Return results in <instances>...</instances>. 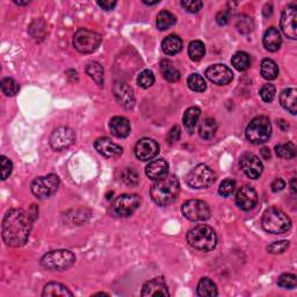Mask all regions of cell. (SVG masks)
Listing matches in <instances>:
<instances>
[{"instance_id":"1","label":"cell","mask_w":297,"mask_h":297,"mask_svg":"<svg viewBox=\"0 0 297 297\" xmlns=\"http://www.w3.org/2000/svg\"><path fill=\"white\" fill-rule=\"evenodd\" d=\"M32 217L23 209L8 210L3 219V239L10 247L23 246L29 238Z\"/></svg>"},{"instance_id":"2","label":"cell","mask_w":297,"mask_h":297,"mask_svg":"<svg viewBox=\"0 0 297 297\" xmlns=\"http://www.w3.org/2000/svg\"><path fill=\"white\" fill-rule=\"evenodd\" d=\"M179 192H180V184L177 177L166 174L154 181L150 189V195L158 206H168L177 200Z\"/></svg>"},{"instance_id":"3","label":"cell","mask_w":297,"mask_h":297,"mask_svg":"<svg viewBox=\"0 0 297 297\" xmlns=\"http://www.w3.org/2000/svg\"><path fill=\"white\" fill-rule=\"evenodd\" d=\"M187 242L195 250L209 252L216 247L217 236L214 229H211L209 225L200 224L188 231Z\"/></svg>"},{"instance_id":"4","label":"cell","mask_w":297,"mask_h":297,"mask_svg":"<svg viewBox=\"0 0 297 297\" xmlns=\"http://www.w3.org/2000/svg\"><path fill=\"white\" fill-rule=\"evenodd\" d=\"M261 224L267 233L281 235L290 230L291 221L281 209L268 208L262 215Z\"/></svg>"},{"instance_id":"5","label":"cell","mask_w":297,"mask_h":297,"mask_svg":"<svg viewBox=\"0 0 297 297\" xmlns=\"http://www.w3.org/2000/svg\"><path fill=\"white\" fill-rule=\"evenodd\" d=\"M76 262V255L69 250H55L46 253L41 259V265L49 271H64Z\"/></svg>"},{"instance_id":"6","label":"cell","mask_w":297,"mask_h":297,"mask_svg":"<svg viewBox=\"0 0 297 297\" xmlns=\"http://www.w3.org/2000/svg\"><path fill=\"white\" fill-rule=\"evenodd\" d=\"M272 135L271 121L266 116H258L250 122L246 128V138L253 144H262Z\"/></svg>"},{"instance_id":"7","label":"cell","mask_w":297,"mask_h":297,"mask_svg":"<svg viewBox=\"0 0 297 297\" xmlns=\"http://www.w3.org/2000/svg\"><path fill=\"white\" fill-rule=\"evenodd\" d=\"M101 36L95 31L80 28L73 36V46L81 54H91L99 48Z\"/></svg>"},{"instance_id":"8","label":"cell","mask_w":297,"mask_h":297,"mask_svg":"<svg viewBox=\"0 0 297 297\" xmlns=\"http://www.w3.org/2000/svg\"><path fill=\"white\" fill-rule=\"evenodd\" d=\"M215 173L208 166L200 164L190 171L186 177L187 185L195 189L208 188L209 186L214 184Z\"/></svg>"},{"instance_id":"9","label":"cell","mask_w":297,"mask_h":297,"mask_svg":"<svg viewBox=\"0 0 297 297\" xmlns=\"http://www.w3.org/2000/svg\"><path fill=\"white\" fill-rule=\"evenodd\" d=\"M59 187V178L56 174H48L46 177L36 178L31 182V193L40 200H46L54 195Z\"/></svg>"},{"instance_id":"10","label":"cell","mask_w":297,"mask_h":297,"mask_svg":"<svg viewBox=\"0 0 297 297\" xmlns=\"http://www.w3.org/2000/svg\"><path fill=\"white\" fill-rule=\"evenodd\" d=\"M141 205L137 194H123L116 199L112 205V214L116 217H129L135 213Z\"/></svg>"},{"instance_id":"11","label":"cell","mask_w":297,"mask_h":297,"mask_svg":"<svg viewBox=\"0 0 297 297\" xmlns=\"http://www.w3.org/2000/svg\"><path fill=\"white\" fill-rule=\"evenodd\" d=\"M182 214L192 222H205L210 217V208L201 200H188L182 205Z\"/></svg>"},{"instance_id":"12","label":"cell","mask_w":297,"mask_h":297,"mask_svg":"<svg viewBox=\"0 0 297 297\" xmlns=\"http://www.w3.org/2000/svg\"><path fill=\"white\" fill-rule=\"evenodd\" d=\"M76 141V134L71 128L60 127L54 130L50 136V146L55 151H62L68 149Z\"/></svg>"},{"instance_id":"13","label":"cell","mask_w":297,"mask_h":297,"mask_svg":"<svg viewBox=\"0 0 297 297\" xmlns=\"http://www.w3.org/2000/svg\"><path fill=\"white\" fill-rule=\"evenodd\" d=\"M281 29L283 34L291 40L297 39V6L290 4L282 11Z\"/></svg>"},{"instance_id":"14","label":"cell","mask_w":297,"mask_h":297,"mask_svg":"<svg viewBox=\"0 0 297 297\" xmlns=\"http://www.w3.org/2000/svg\"><path fill=\"white\" fill-rule=\"evenodd\" d=\"M243 173L250 179H258L262 173V162L260 158L253 153L243 154L239 161Z\"/></svg>"},{"instance_id":"15","label":"cell","mask_w":297,"mask_h":297,"mask_svg":"<svg viewBox=\"0 0 297 297\" xmlns=\"http://www.w3.org/2000/svg\"><path fill=\"white\" fill-rule=\"evenodd\" d=\"M206 77L216 85H226L233 81L234 73L226 65L215 64L207 69Z\"/></svg>"},{"instance_id":"16","label":"cell","mask_w":297,"mask_h":297,"mask_svg":"<svg viewBox=\"0 0 297 297\" xmlns=\"http://www.w3.org/2000/svg\"><path fill=\"white\" fill-rule=\"evenodd\" d=\"M159 153V144L151 138H142L135 146V154L140 160H151Z\"/></svg>"},{"instance_id":"17","label":"cell","mask_w":297,"mask_h":297,"mask_svg":"<svg viewBox=\"0 0 297 297\" xmlns=\"http://www.w3.org/2000/svg\"><path fill=\"white\" fill-rule=\"evenodd\" d=\"M258 203V194L251 186H244L236 194V205L239 209L249 211Z\"/></svg>"},{"instance_id":"18","label":"cell","mask_w":297,"mask_h":297,"mask_svg":"<svg viewBox=\"0 0 297 297\" xmlns=\"http://www.w3.org/2000/svg\"><path fill=\"white\" fill-rule=\"evenodd\" d=\"M94 148L101 156H104L106 158L120 157L121 154L123 153V149L108 137L97 138L94 142Z\"/></svg>"},{"instance_id":"19","label":"cell","mask_w":297,"mask_h":297,"mask_svg":"<svg viewBox=\"0 0 297 297\" xmlns=\"http://www.w3.org/2000/svg\"><path fill=\"white\" fill-rule=\"evenodd\" d=\"M113 93L115 95L116 100L119 101L120 105L123 106L125 108H133L135 106V94H134L133 88L128 86L125 83H117L114 84L113 86Z\"/></svg>"},{"instance_id":"20","label":"cell","mask_w":297,"mask_h":297,"mask_svg":"<svg viewBox=\"0 0 297 297\" xmlns=\"http://www.w3.org/2000/svg\"><path fill=\"white\" fill-rule=\"evenodd\" d=\"M168 286L162 278H154L146 282L142 289V296H169Z\"/></svg>"},{"instance_id":"21","label":"cell","mask_w":297,"mask_h":297,"mask_svg":"<svg viewBox=\"0 0 297 297\" xmlns=\"http://www.w3.org/2000/svg\"><path fill=\"white\" fill-rule=\"evenodd\" d=\"M109 128L112 134L117 138H125L129 136L130 131V122L123 116H114L109 122Z\"/></svg>"},{"instance_id":"22","label":"cell","mask_w":297,"mask_h":297,"mask_svg":"<svg viewBox=\"0 0 297 297\" xmlns=\"http://www.w3.org/2000/svg\"><path fill=\"white\" fill-rule=\"evenodd\" d=\"M145 173L149 179L151 180H158V179L162 178L169 173V164L168 161L164 159H157L150 162L146 166Z\"/></svg>"},{"instance_id":"23","label":"cell","mask_w":297,"mask_h":297,"mask_svg":"<svg viewBox=\"0 0 297 297\" xmlns=\"http://www.w3.org/2000/svg\"><path fill=\"white\" fill-rule=\"evenodd\" d=\"M282 44V38L278 28L271 27L266 30L265 35H263V47L266 50L274 52L278 51Z\"/></svg>"},{"instance_id":"24","label":"cell","mask_w":297,"mask_h":297,"mask_svg":"<svg viewBox=\"0 0 297 297\" xmlns=\"http://www.w3.org/2000/svg\"><path fill=\"white\" fill-rule=\"evenodd\" d=\"M296 97H297V91L295 88H287L281 92L280 94V104H281L284 109H287L288 112H290L292 115H295L297 112L296 107Z\"/></svg>"},{"instance_id":"25","label":"cell","mask_w":297,"mask_h":297,"mask_svg":"<svg viewBox=\"0 0 297 297\" xmlns=\"http://www.w3.org/2000/svg\"><path fill=\"white\" fill-rule=\"evenodd\" d=\"M161 49L165 55L168 56L177 55L182 49V41L178 35H169L168 38L162 41Z\"/></svg>"},{"instance_id":"26","label":"cell","mask_w":297,"mask_h":297,"mask_svg":"<svg viewBox=\"0 0 297 297\" xmlns=\"http://www.w3.org/2000/svg\"><path fill=\"white\" fill-rule=\"evenodd\" d=\"M160 70L162 73V77H164L165 80L170 81V83H177V81L180 80L181 75L180 71L174 67L173 63L171 60L164 59L160 62Z\"/></svg>"},{"instance_id":"27","label":"cell","mask_w":297,"mask_h":297,"mask_svg":"<svg viewBox=\"0 0 297 297\" xmlns=\"http://www.w3.org/2000/svg\"><path fill=\"white\" fill-rule=\"evenodd\" d=\"M42 296H73L72 291L68 289L67 287L63 286L58 282H50L44 286V289L42 292Z\"/></svg>"},{"instance_id":"28","label":"cell","mask_w":297,"mask_h":297,"mask_svg":"<svg viewBox=\"0 0 297 297\" xmlns=\"http://www.w3.org/2000/svg\"><path fill=\"white\" fill-rule=\"evenodd\" d=\"M197 295L201 297H214L218 295L217 287L209 278H202L197 286Z\"/></svg>"},{"instance_id":"29","label":"cell","mask_w":297,"mask_h":297,"mask_svg":"<svg viewBox=\"0 0 297 297\" xmlns=\"http://www.w3.org/2000/svg\"><path fill=\"white\" fill-rule=\"evenodd\" d=\"M201 116V111L199 107H190L184 114V125L189 133L196 128L197 121Z\"/></svg>"},{"instance_id":"30","label":"cell","mask_w":297,"mask_h":297,"mask_svg":"<svg viewBox=\"0 0 297 297\" xmlns=\"http://www.w3.org/2000/svg\"><path fill=\"white\" fill-rule=\"evenodd\" d=\"M260 72L261 76L267 80H274L279 75V68L274 60L265 58L260 65Z\"/></svg>"},{"instance_id":"31","label":"cell","mask_w":297,"mask_h":297,"mask_svg":"<svg viewBox=\"0 0 297 297\" xmlns=\"http://www.w3.org/2000/svg\"><path fill=\"white\" fill-rule=\"evenodd\" d=\"M217 130V123L214 119H205L199 128V135L203 140H211Z\"/></svg>"},{"instance_id":"32","label":"cell","mask_w":297,"mask_h":297,"mask_svg":"<svg viewBox=\"0 0 297 297\" xmlns=\"http://www.w3.org/2000/svg\"><path fill=\"white\" fill-rule=\"evenodd\" d=\"M86 73L91 78L99 85L104 86V68L103 65L97 62H91L86 67Z\"/></svg>"},{"instance_id":"33","label":"cell","mask_w":297,"mask_h":297,"mask_svg":"<svg viewBox=\"0 0 297 297\" xmlns=\"http://www.w3.org/2000/svg\"><path fill=\"white\" fill-rule=\"evenodd\" d=\"M188 55L193 62H199L206 55V47L202 41H193L188 46Z\"/></svg>"},{"instance_id":"34","label":"cell","mask_w":297,"mask_h":297,"mask_svg":"<svg viewBox=\"0 0 297 297\" xmlns=\"http://www.w3.org/2000/svg\"><path fill=\"white\" fill-rule=\"evenodd\" d=\"M231 62H233V65H234V68L236 69V70L246 71L251 65V58H250L249 54H246V52L238 51L233 56Z\"/></svg>"},{"instance_id":"35","label":"cell","mask_w":297,"mask_h":297,"mask_svg":"<svg viewBox=\"0 0 297 297\" xmlns=\"http://www.w3.org/2000/svg\"><path fill=\"white\" fill-rule=\"evenodd\" d=\"M177 18L169 11H161L157 16V27L159 30H166L173 26Z\"/></svg>"},{"instance_id":"36","label":"cell","mask_w":297,"mask_h":297,"mask_svg":"<svg viewBox=\"0 0 297 297\" xmlns=\"http://www.w3.org/2000/svg\"><path fill=\"white\" fill-rule=\"evenodd\" d=\"M275 153L276 156L283 159H291V158L296 157V146L292 143H284L275 146Z\"/></svg>"},{"instance_id":"37","label":"cell","mask_w":297,"mask_h":297,"mask_svg":"<svg viewBox=\"0 0 297 297\" xmlns=\"http://www.w3.org/2000/svg\"><path fill=\"white\" fill-rule=\"evenodd\" d=\"M187 84H188V87L194 92H205L207 88V84L203 77L197 75V73H192L187 79Z\"/></svg>"},{"instance_id":"38","label":"cell","mask_w":297,"mask_h":297,"mask_svg":"<svg viewBox=\"0 0 297 297\" xmlns=\"http://www.w3.org/2000/svg\"><path fill=\"white\" fill-rule=\"evenodd\" d=\"M2 91L6 96H14L19 92V84L13 78H4L0 83Z\"/></svg>"},{"instance_id":"39","label":"cell","mask_w":297,"mask_h":297,"mask_svg":"<svg viewBox=\"0 0 297 297\" xmlns=\"http://www.w3.org/2000/svg\"><path fill=\"white\" fill-rule=\"evenodd\" d=\"M137 83L141 87L143 88H149L151 87L154 83V75L152 71L150 70H144L140 73L137 78Z\"/></svg>"},{"instance_id":"40","label":"cell","mask_w":297,"mask_h":297,"mask_svg":"<svg viewBox=\"0 0 297 297\" xmlns=\"http://www.w3.org/2000/svg\"><path fill=\"white\" fill-rule=\"evenodd\" d=\"M278 284L284 289H294L297 286V278L294 274H282L278 280Z\"/></svg>"},{"instance_id":"41","label":"cell","mask_w":297,"mask_h":297,"mask_svg":"<svg viewBox=\"0 0 297 297\" xmlns=\"http://www.w3.org/2000/svg\"><path fill=\"white\" fill-rule=\"evenodd\" d=\"M236 190V181L233 179H225L221 182L218 188V193L222 195V196L227 197L230 195H233Z\"/></svg>"},{"instance_id":"42","label":"cell","mask_w":297,"mask_h":297,"mask_svg":"<svg viewBox=\"0 0 297 297\" xmlns=\"http://www.w3.org/2000/svg\"><path fill=\"white\" fill-rule=\"evenodd\" d=\"M275 87L272 84L263 85L261 89H260V96H261L262 101H265V103H272L275 97Z\"/></svg>"},{"instance_id":"43","label":"cell","mask_w":297,"mask_h":297,"mask_svg":"<svg viewBox=\"0 0 297 297\" xmlns=\"http://www.w3.org/2000/svg\"><path fill=\"white\" fill-rule=\"evenodd\" d=\"M122 179H123L125 184L130 186H136L138 184V181H140L137 172L133 169H125L123 171V173H122Z\"/></svg>"},{"instance_id":"44","label":"cell","mask_w":297,"mask_h":297,"mask_svg":"<svg viewBox=\"0 0 297 297\" xmlns=\"http://www.w3.org/2000/svg\"><path fill=\"white\" fill-rule=\"evenodd\" d=\"M289 245H290V243L288 241L275 242L273 244H271V245L267 247V251L270 252V253H273V254H281L288 249V247H289Z\"/></svg>"},{"instance_id":"45","label":"cell","mask_w":297,"mask_h":297,"mask_svg":"<svg viewBox=\"0 0 297 297\" xmlns=\"http://www.w3.org/2000/svg\"><path fill=\"white\" fill-rule=\"evenodd\" d=\"M181 6L189 13H197L203 6V3L200 0H182Z\"/></svg>"},{"instance_id":"46","label":"cell","mask_w":297,"mask_h":297,"mask_svg":"<svg viewBox=\"0 0 297 297\" xmlns=\"http://www.w3.org/2000/svg\"><path fill=\"white\" fill-rule=\"evenodd\" d=\"M237 27L239 31L246 34V32H250L252 29H253V23H252L251 18H249V16H246V15H243L242 18L238 20Z\"/></svg>"},{"instance_id":"47","label":"cell","mask_w":297,"mask_h":297,"mask_svg":"<svg viewBox=\"0 0 297 297\" xmlns=\"http://www.w3.org/2000/svg\"><path fill=\"white\" fill-rule=\"evenodd\" d=\"M2 179L6 180V179L11 176L12 170H13V164L10 159H7L5 156L2 157Z\"/></svg>"},{"instance_id":"48","label":"cell","mask_w":297,"mask_h":297,"mask_svg":"<svg viewBox=\"0 0 297 297\" xmlns=\"http://www.w3.org/2000/svg\"><path fill=\"white\" fill-rule=\"evenodd\" d=\"M180 135H181V131H180V128L178 127H173L172 130L169 133V136H168V142L170 144H173L180 140Z\"/></svg>"},{"instance_id":"49","label":"cell","mask_w":297,"mask_h":297,"mask_svg":"<svg viewBox=\"0 0 297 297\" xmlns=\"http://www.w3.org/2000/svg\"><path fill=\"white\" fill-rule=\"evenodd\" d=\"M284 186H286V182H284L281 178L275 179L273 184H272V190H273V192H280V190H282L284 188Z\"/></svg>"},{"instance_id":"50","label":"cell","mask_w":297,"mask_h":297,"mask_svg":"<svg viewBox=\"0 0 297 297\" xmlns=\"http://www.w3.org/2000/svg\"><path fill=\"white\" fill-rule=\"evenodd\" d=\"M216 21L219 26H224L229 21V15H227L226 12H219L216 15Z\"/></svg>"},{"instance_id":"51","label":"cell","mask_w":297,"mask_h":297,"mask_svg":"<svg viewBox=\"0 0 297 297\" xmlns=\"http://www.w3.org/2000/svg\"><path fill=\"white\" fill-rule=\"evenodd\" d=\"M97 5L105 11H112L116 6V2H97Z\"/></svg>"},{"instance_id":"52","label":"cell","mask_w":297,"mask_h":297,"mask_svg":"<svg viewBox=\"0 0 297 297\" xmlns=\"http://www.w3.org/2000/svg\"><path fill=\"white\" fill-rule=\"evenodd\" d=\"M261 156H262V158H265V159H268V158H271L270 149H267V148L261 149Z\"/></svg>"},{"instance_id":"53","label":"cell","mask_w":297,"mask_h":297,"mask_svg":"<svg viewBox=\"0 0 297 297\" xmlns=\"http://www.w3.org/2000/svg\"><path fill=\"white\" fill-rule=\"evenodd\" d=\"M278 124L280 125V128H281L282 130H284V131H286V130L289 128V125H288L286 122H284V120H279L278 121Z\"/></svg>"},{"instance_id":"54","label":"cell","mask_w":297,"mask_h":297,"mask_svg":"<svg viewBox=\"0 0 297 297\" xmlns=\"http://www.w3.org/2000/svg\"><path fill=\"white\" fill-rule=\"evenodd\" d=\"M291 189H292V192L296 193V178H292V180H291Z\"/></svg>"},{"instance_id":"55","label":"cell","mask_w":297,"mask_h":297,"mask_svg":"<svg viewBox=\"0 0 297 297\" xmlns=\"http://www.w3.org/2000/svg\"><path fill=\"white\" fill-rule=\"evenodd\" d=\"M143 3L145 5H157V4H159V0H156V2H146V0H143Z\"/></svg>"},{"instance_id":"56","label":"cell","mask_w":297,"mask_h":297,"mask_svg":"<svg viewBox=\"0 0 297 297\" xmlns=\"http://www.w3.org/2000/svg\"><path fill=\"white\" fill-rule=\"evenodd\" d=\"M14 3L16 4V5H28L29 4V2H18V0H14Z\"/></svg>"}]
</instances>
